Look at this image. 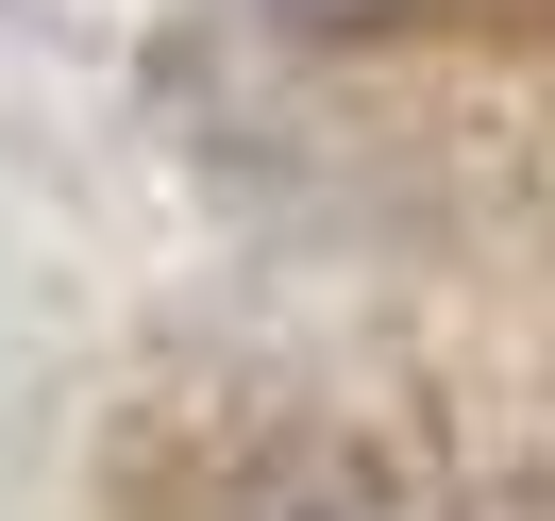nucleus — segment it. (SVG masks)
<instances>
[{
    "label": "nucleus",
    "instance_id": "obj_1",
    "mask_svg": "<svg viewBox=\"0 0 555 521\" xmlns=\"http://www.w3.org/2000/svg\"><path fill=\"white\" fill-rule=\"evenodd\" d=\"M270 17H304V35H371V17H404V0H270Z\"/></svg>",
    "mask_w": 555,
    "mask_h": 521
}]
</instances>
